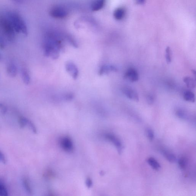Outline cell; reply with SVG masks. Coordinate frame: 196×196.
I'll return each mask as SVG.
<instances>
[{"label":"cell","instance_id":"cell-16","mask_svg":"<svg viewBox=\"0 0 196 196\" xmlns=\"http://www.w3.org/2000/svg\"><path fill=\"white\" fill-rule=\"evenodd\" d=\"M147 161L154 169L156 170H158L161 168V166L156 159L153 158H149L148 159Z\"/></svg>","mask_w":196,"mask_h":196},{"label":"cell","instance_id":"cell-10","mask_svg":"<svg viewBox=\"0 0 196 196\" xmlns=\"http://www.w3.org/2000/svg\"><path fill=\"white\" fill-rule=\"evenodd\" d=\"M106 0H93L91 5V9L93 11L102 9L104 6Z\"/></svg>","mask_w":196,"mask_h":196},{"label":"cell","instance_id":"cell-24","mask_svg":"<svg viewBox=\"0 0 196 196\" xmlns=\"http://www.w3.org/2000/svg\"><path fill=\"white\" fill-rule=\"evenodd\" d=\"M146 133L149 140L151 141L153 140L154 138V133L153 130L150 128H147Z\"/></svg>","mask_w":196,"mask_h":196},{"label":"cell","instance_id":"cell-31","mask_svg":"<svg viewBox=\"0 0 196 196\" xmlns=\"http://www.w3.org/2000/svg\"><path fill=\"white\" fill-rule=\"evenodd\" d=\"M14 2L16 3H21L22 2H23L24 0H12Z\"/></svg>","mask_w":196,"mask_h":196},{"label":"cell","instance_id":"cell-25","mask_svg":"<svg viewBox=\"0 0 196 196\" xmlns=\"http://www.w3.org/2000/svg\"><path fill=\"white\" fill-rule=\"evenodd\" d=\"M29 126V128L32 130V131L35 133H37V130L35 126L34 125V124L30 120H29V122H28V125Z\"/></svg>","mask_w":196,"mask_h":196},{"label":"cell","instance_id":"cell-20","mask_svg":"<svg viewBox=\"0 0 196 196\" xmlns=\"http://www.w3.org/2000/svg\"><path fill=\"white\" fill-rule=\"evenodd\" d=\"M172 51L171 50L170 47H166V54H165V57L167 63L168 64L170 63L172 61Z\"/></svg>","mask_w":196,"mask_h":196},{"label":"cell","instance_id":"cell-27","mask_svg":"<svg viewBox=\"0 0 196 196\" xmlns=\"http://www.w3.org/2000/svg\"><path fill=\"white\" fill-rule=\"evenodd\" d=\"M0 162L2 163L5 164L6 162V159L4 154L1 151H0Z\"/></svg>","mask_w":196,"mask_h":196},{"label":"cell","instance_id":"cell-26","mask_svg":"<svg viewBox=\"0 0 196 196\" xmlns=\"http://www.w3.org/2000/svg\"><path fill=\"white\" fill-rule=\"evenodd\" d=\"M0 111L3 114H5L8 111V108L3 103H0Z\"/></svg>","mask_w":196,"mask_h":196},{"label":"cell","instance_id":"cell-30","mask_svg":"<svg viewBox=\"0 0 196 196\" xmlns=\"http://www.w3.org/2000/svg\"><path fill=\"white\" fill-rule=\"evenodd\" d=\"M145 0H136V3L138 5H142L145 3Z\"/></svg>","mask_w":196,"mask_h":196},{"label":"cell","instance_id":"cell-21","mask_svg":"<svg viewBox=\"0 0 196 196\" xmlns=\"http://www.w3.org/2000/svg\"><path fill=\"white\" fill-rule=\"evenodd\" d=\"M29 119L26 117H20L19 118V123L21 128H24L28 125Z\"/></svg>","mask_w":196,"mask_h":196},{"label":"cell","instance_id":"cell-13","mask_svg":"<svg viewBox=\"0 0 196 196\" xmlns=\"http://www.w3.org/2000/svg\"><path fill=\"white\" fill-rule=\"evenodd\" d=\"M125 11L123 8H117L115 11L113 13V16L116 20H120L124 17L125 15Z\"/></svg>","mask_w":196,"mask_h":196},{"label":"cell","instance_id":"cell-17","mask_svg":"<svg viewBox=\"0 0 196 196\" xmlns=\"http://www.w3.org/2000/svg\"><path fill=\"white\" fill-rule=\"evenodd\" d=\"M8 195V190L5 183L2 180L0 179V196H7Z\"/></svg>","mask_w":196,"mask_h":196},{"label":"cell","instance_id":"cell-2","mask_svg":"<svg viewBox=\"0 0 196 196\" xmlns=\"http://www.w3.org/2000/svg\"><path fill=\"white\" fill-rule=\"evenodd\" d=\"M0 32L10 41L14 40L16 32L5 14L0 16Z\"/></svg>","mask_w":196,"mask_h":196},{"label":"cell","instance_id":"cell-12","mask_svg":"<svg viewBox=\"0 0 196 196\" xmlns=\"http://www.w3.org/2000/svg\"><path fill=\"white\" fill-rule=\"evenodd\" d=\"M183 97L186 101L194 103L195 101V95L191 91L187 90L184 92Z\"/></svg>","mask_w":196,"mask_h":196},{"label":"cell","instance_id":"cell-33","mask_svg":"<svg viewBox=\"0 0 196 196\" xmlns=\"http://www.w3.org/2000/svg\"><path fill=\"white\" fill-rule=\"evenodd\" d=\"M2 59V55H1V54H0V61H1V60Z\"/></svg>","mask_w":196,"mask_h":196},{"label":"cell","instance_id":"cell-8","mask_svg":"<svg viewBox=\"0 0 196 196\" xmlns=\"http://www.w3.org/2000/svg\"><path fill=\"white\" fill-rule=\"evenodd\" d=\"M106 138L108 140L112 142L117 148L119 154H121L123 146L121 141L114 135L110 134H106Z\"/></svg>","mask_w":196,"mask_h":196},{"label":"cell","instance_id":"cell-5","mask_svg":"<svg viewBox=\"0 0 196 196\" xmlns=\"http://www.w3.org/2000/svg\"><path fill=\"white\" fill-rule=\"evenodd\" d=\"M139 74L135 68H130L128 69L124 75V78L131 82H136L139 79Z\"/></svg>","mask_w":196,"mask_h":196},{"label":"cell","instance_id":"cell-4","mask_svg":"<svg viewBox=\"0 0 196 196\" xmlns=\"http://www.w3.org/2000/svg\"><path fill=\"white\" fill-rule=\"evenodd\" d=\"M122 92L128 99L138 102L139 100L138 93L133 88L130 86H126L123 88Z\"/></svg>","mask_w":196,"mask_h":196},{"label":"cell","instance_id":"cell-6","mask_svg":"<svg viewBox=\"0 0 196 196\" xmlns=\"http://www.w3.org/2000/svg\"><path fill=\"white\" fill-rule=\"evenodd\" d=\"M66 69L69 74L74 79H76L79 75L78 68L74 63L69 61L66 64Z\"/></svg>","mask_w":196,"mask_h":196},{"label":"cell","instance_id":"cell-19","mask_svg":"<svg viewBox=\"0 0 196 196\" xmlns=\"http://www.w3.org/2000/svg\"><path fill=\"white\" fill-rule=\"evenodd\" d=\"M163 154L164 156L169 162L173 163L176 161V158L173 154L166 151H163Z\"/></svg>","mask_w":196,"mask_h":196},{"label":"cell","instance_id":"cell-22","mask_svg":"<svg viewBox=\"0 0 196 196\" xmlns=\"http://www.w3.org/2000/svg\"><path fill=\"white\" fill-rule=\"evenodd\" d=\"M176 115L179 118L185 119L187 117V114L183 110H178L176 113Z\"/></svg>","mask_w":196,"mask_h":196},{"label":"cell","instance_id":"cell-7","mask_svg":"<svg viewBox=\"0 0 196 196\" xmlns=\"http://www.w3.org/2000/svg\"><path fill=\"white\" fill-rule=\"evenodd\" d=\"M60 143L63 149L68 152H71L73 150L74 147L72 140L69 137H64L61 139Z\"/></svg>","mask_w":196,"mask_h":196},{"label":"cell","instance_id":"cell-3","mask_svg":"<svg viewBox=\"0 0 196 196\" xmlns=\"http://www.w3.org/2000/svg\"><path fill=\"white\" fill-rule=\"evenodd\" d=\"M50 14L53 18L62 19L66 17L68 14V12L67 10L64 7L56 6L51 8Z\"/></svg>","mask_w":196,"mask_h":196},{"label":"cell","instance_id":"cell-1","mask_svg":"<svg viewBox=\"0 0 196 196\" xmlns=\"http://www.w3.org/2000/svg\"><path fill=\"white\" fill-rule=\"evenodd\" d=\"M5 15L16 33H22L26 35H27L28 29L26 22L19 13L14 11H10Z\"/></svg>","mask_w":196,"mask_h":196},{"label":"cell","instance_id":"cell-14","mask_svg":"<svg viewBox=\"0 0 196 196\" xmlns=\"http://www.w3.org/2000/svg\"><path fill=\"white\" fill-rule=\"evenodd\" d=\"M183 82L185 83L188 87L193 89L195 88V81L190 77H185L183 78Z\"/></svg>","mask_w":196,"mask_h":196},{"label":"cell","instance_id":"cell-29","mask_svg":"<svg viewBox=\"0 0 196 196\" xmlns=\"http://www.w3.org/2000/svg\"><path fill=\"white\" fill-rule=\"evenodd\" d=\"M86 184L87 187L89 188L92 187V181L91 180V179L89 178L87 179Z\"/></svg>","mask_w":196,"mask_h":196},{"label":"cell","instance_id":"cell-18","mask_svg":"<svg viewBox=\"0 0 196 196\" xmlns=\"http://www.w3.org/2000/svg\"><path fill=\"white\" fill-rule=\"evenodd\" d=\"M22 183H23V187L26 192L29 194H31L32 193V188L31 187L30 182L28 179L26 177L23 178L22 180Z\"/></svg>","mask_w":196,"mask_h":196},{"label":"cell","instance_id":"cell-11","mask_svg":"<svg viewBox=\"0 0 196 196\" xmlns=\"http://www.w3.org/2000/svg\"><path fill=\"white\" fill-rule=\"evenodd\" d=\"M7 71L10 76L14 78L16 76L17 74V67L13 63H10L7 66Z\"/></svg>","mask_w":196,"mask_h":196},{"label":"cell","instance_id":"cell-9","mask_svg":"<svg viewBox=\"0 0 196 196\" xmlns=\"http://www.w3.org/2000/svg\"><path fill=\"white\" fill-rule=\"evenodd\" d=\"M118 69L115 66L112 65H104L103 66L99 72V75H107L111 72H117Z\"/></svg>","mask_w":196,"mask_h":196},{"label":"cell","instance_id":"cell-28","mask_svg":"<svg viewBox=\"0 0 196 196\" xmlns=\"http://www.w3.org/2000/svg\"><path fill=\"white\" fill-rule=\"evenodd\" d=\"M154 97L152 95H150L147 96V102L149 105L152 104L154 103Z\"/></svg>","mask_w":196,"mask_h":196},{"label":"cell","instance_id":"cell-32","mask_svg":"<svg viewBox=\"0 0 196 196\" xmlns=\"http://www.w3.org/2000/svg\"><path fill=\"white\" fill-rule=\"evenodd\" d=\"M192 72H193V73L194 74V76H195V75H196V71H195L194 70H193Z\"/></svg>","mask_w":196,"mask_h":196},{"label":"cell","instance_id":"cell-23","mask_svg":"<svg viewBox=\"0 0 196 196\" xmlns=\"http://www.w3.org/2000/svg\"><path fill=\"white\" fill-rule=\"evenodd\" d=\"M179 164L180 168L185 169L187 166V161L185 158H181L179 161Z\"/></svg>","mask_w":196,"mask_h":196},{"label":"cell","instance_id":"cell-15","mask_svg":"<svg viewBox=\"0 0 196 196\" xmlns=\"http://www.w3.org/2000/svg\"><path fill=\"white\" fill-rule=\"evenodd\" d=\"M21 75L22 80L24 83L26 85H29L31 82V78L29 72L26 69H23L21 71Z\"/></svg>","mask_w":196,"mask_h":196}]
</instances>
